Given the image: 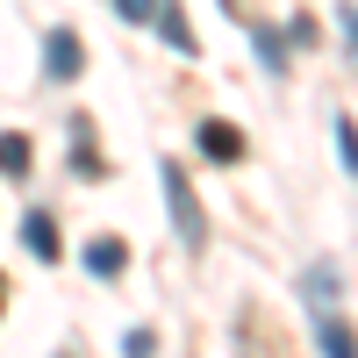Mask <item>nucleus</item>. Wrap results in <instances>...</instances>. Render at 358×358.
Masks as SVG:
<instances>
[{"label": "nucleus", "instance_id": "nucleus-2", "mask_svg": "<svg viewBox=\"0 0 358 358\" xmlns=\"http://www.w3.org/2000/svg\"><path fill=\"white\" fill-rule=\"evenodd\" d=\"M43 72H50L57 86H72V79L86 72V43H79V29H65V22H57L50 36H43Z\"/></svg>", "mask_w": 358, "mask_h": 358}, {"label": "nucleus", "instance_id": "nucleus-10", "mask_svg": "<svg viewBox=\"0 0 358 358\" xmlns=\"http://www.w3.org/2000/svg\"><path fill=\"white\" fill-rule=\"evenodd\" d=\"M330 136H337V158H344V172L358 179V129H351V115H330Z\"/></svg>", "mask_w": 358, "mask_h": 358}, {"label": "nucleus", "instance_id": "nucleus-9", "mask_svg": "<svg viewBox=\"0 0 358 358\" xmlns=\"http://www.w3.org/2000/svg\"><path fill=\"white\" fill-rule=\"evenodd\" d=\"M29 158H36V151H29V136H15V129L0 136V172H8V179H22V172H29Z\"/></svg>", "mask_w": 358, "mask_h": 358}, {"label": "nucleus", "instance_id": "nucleus-6", "mask_svg": "<svg viewBox=\"0 0 358 358\" xmlns=\"http://www.w3.org/2000/svg\"><path fill=\"white\" fill-rule=\"evenodd\" d=\"M122 265H129V251L115 244V236H94V244H86V273H94V280H115Z\"/></svg>", "mask_w": 358, "mask_h": 358}, {"label": "nucleus", "instance_id": "nucleus-13", "mask_svg": "<svg viewBox=\"0 0 358 358\" xmlns=\"http://www.w3.org/2000/svg\"><path fill=\"white\" fill-rule=\"evenodd\" d=\"M337 22H344V43L358 50V8H351V0H344V8H337Z\"/></svg>", "mask_w": 358, "mask_h": 358}, {"label": "nucleus", "instance_id": "nucleus-8", "mask_svg": "<svg viewBox=\"0 0 358 358\" xmlns=\"http://www.w3.org/2000/svg\"><path fill=\"white\" fill-rule=\"evenodd\" d=\"M251 43H258V57H265V72H287V36H280V29H251Z\"/></svg>", "mask_w": 358, "mask_h": 358}, {"label": "nucleus", "instance_id": "nucleus-4", "mask_svg": "<svg viewBox=\"0 0 358 358\" xmlns=\"http://www.w3.org/2000/svg\"><path fill=\"white\" fill-rule=\"evenodd\" d=\"M315 344L330 351V358H351V351H358V330H351L337 308H315Z\"/></svg>", "mask_w": 358, "mask_h": 358}, {"label": "nucleus", "instance_id": "nucleus-14", "mask_svg": "<svg viewBox=\"0 0 358 358\" xmlns=\"http://www.w3.org/2000/svg\"><path fill=\"white\" fill-rule=\"evenodd\" d=\"M0 308H8V280H0Z\"/></svg>", "mask_w": 358, "mask_h": 358}, {"label": "nucleus", "instance_id": "nucleus-1", "mask_svg": "<svg viewBox=\"0 0 358 358\" xmlns=\"http://www.w3.org/2000/svg\"><path fill=\"white\" fill-rule=\"evenodd\" d=\"M158 187H165V208H172L179 244H187V251H208V215H201V201H194V179L179 172V165H158Z\"/></svg>", "mask_w": 358, "mask_h": 358}, {"label": "nucleus", "instance_id": "nucleus-7", "mask_svg": "<svg viewBox=\"0 0 358 358\" xmlns=\"http://www.w3.org/2000/svg\"><path fill=\"white\" fill-rule=\"evenodd\" d=\"M194 143H201L208 158H244V136H236L229 122H201V129H194Z\"/></svg>", "mask_w": 358, "mask_h": 358}, {"label": "nucleus", "instance_id": "nucleus-5", "mask_svg": "<svg viewBox=\"0 0 358 358\" xmlns=\"http://www.w3.org/2000/svg\"><path fill=\"white\" fill-rule=\"evenodd\" d=\"M337 294H344L337 265H308V273H301V301L308 308H337Z\"/></svg>", "mask_w": 358, "mask_h": 358}, {"label": "nucleus", "instance_id": "nucleus-11", "mask_svg": "<svg viewBox=\"0 0 358 358\" xmlns=\"http://www.w3.org/2000/svg\"><path fill=\"white\" fill-rule=\"evenodd\" d=\"M158 29H165V43H172V50H194V29L179 22V8H172V0H158Z\"/></svg>", "mask_w": 358, "mask_h": 358}, {"label": "nucleus", "instance_id": "nucleus-3", "mask_svg": "<svg viewBox=\"0 0 358 358\" xmlns=\"http://www.w3.org/2000/svg\"><path fill=\"white\" fill-rule=\"evenodd\" d=\"M22 251H29V258H43V265L65 258V244H57V222L43 215V208H29V215H22Z\"/></svg>", "mask_w": 358, "mask_h": 358}, {"label": "nucleus", "instance_id": "nucleus-12", "mask_svg": "<svg viewBox=\"0 0 358 358\" xmlns=\"http://www.w3.org/2000/svg\"><path fill=\"white\" fill-rule=\"evenodd\" d=\"M115 15L122 22H158V0H115Z\"/></svg>", "mask_w": 358, "mask_h": 358}]
</instances>
